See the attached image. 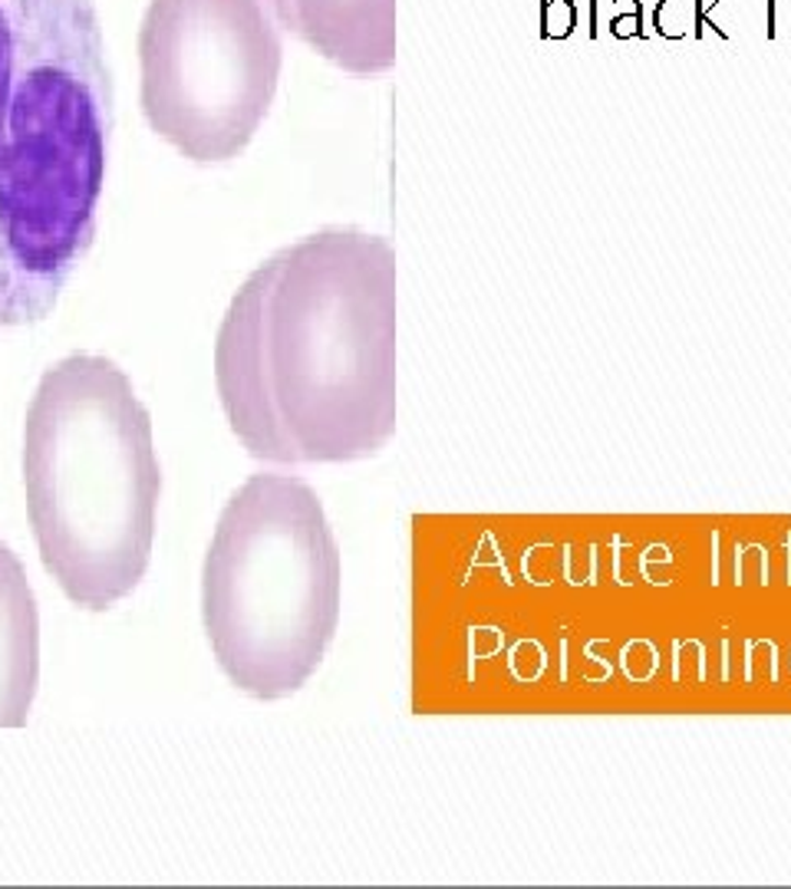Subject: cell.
Returning a JSON list of instances; mask_svg holds the SVG:
<instances>
[{
	"label": "cell",
	"mask_w": 791,
	"mask_h": 889,
	"mask_svg": "<svg viewBox=\"0 0 791 889\" xmlns=\"http://www.w3.org/2000/svg\"><path fill=\"white\" fill-rule=\"evenodd\" d=\"M284 67L267 0H149L139 31L142 113L198 165L241 155Z\"/></svg>",
	"instance_id": "cell-5"
},
{
	"label": "cell",
	"mask_w": 791,
	"mask_h": 889,
	"mask_svg": "<svg viewBox=\"0 0 791 889\" xmlns=\"http://www.w3.org/2000/svg\"><path fill=\"white\" fill-rule=\"evenodd\" d=\"M110 136L93 0H0V330L47 320L87 257Z\"/></svg>",
	"instance_id": "cell-2"
},
{
	"label": "cell",
	"mask_w": 791,
	"mask_h": 889,
	"mask_svg": "<svg viewBox=\"0 0 791 889\" xmlns=\"http://www.w3.org/2000/svg\"><path fill=\"white\" fill-rule=\"evenodd\" d=\"M24 488L41 561L70 603L103 613L142 584L162 472L149 408L113 359L77 353L41 376Z\"/></svg>",
	"instance_id": "cell-3"
},
{
	"label": "cell",
	"mask_w": 791,
	"mask_h": 889,
	"mask_svg": "<svg viewBox=\"0 0 791 889\" xmlns=\"http://www.w3.org/2000/svg\"><path fill=\"white\" fill-rule=\"evenodd\" d=\"M274 21L349 77L396 67V0H267Z\"/></svg>",
	"instance_id": "cell-6"
},
{
	"label": "cell",
	"mask_w": 791,
	"mask_h": 889,
	"mask_svg": "<svg viewBox=\"0 0 791 889\" xmlns=\"http://www.w3.org/2000/svg\"><path fill=\"white\" fill-rule=\"evenodd\" d=\"M343 557L320 495L254 475L225 505L202 570V620L221 672L274 702L300 692L340 626Z\"/></svg>",
	"instance_id": "cell-4"
},
{
	"label": "cell",
	"mask_w": 791,
	"mask_h": 889,
	"mask_svg": "<svg viewBox=\"0 0 791 889\" xmlns=\"http://www.w3.org/2000/svg\"><path fill=\"white\" fill-rule=\"evenodd\" d=\"M577 4L574 0H541V37L568 41L577 31Z\"/></svg>",
	"instance_id": "cell-9"
},
{
	"label": "cell",
	"mask_w": 791,
	"mask_h": 889,
	"mask_svg": "<svg viewBox=\"0 0 791 889\" xmlns=\"http://www.w3.org/2000/svg\"><path fill=\"white\" fill-rule=\"evenodd\" d=\"M41 685V613L21 557L0 541V728H21Z\"/></svg>",
	"instance_id": "cell-7"
},
{
	"label": "cell",
	"mask_w": 791,
	"mask_h": 889,
	"mask_svg": "<svg viewBox=\"0 0 791 889\" xmlns=\"http://www.w3.org/2000/svg\"><path fill=\"white\" fill-rule=\"evenodd\" d=\"M614 4L620 8V14L610 18L607 24V34L614 41H640L643 37V8H640V0H614Z\"/></svg>",
	"instance_id": "cell-10"
},
{
	"label": "cell",
	"mask_w": 791,
	"mask_h": 889,
	"mask_svg": "<svg viewBox=\"0 0 791 889\" xmlns=\"http://www.w3.org/2000/svg\"><path fill=\"white\" fill-rule=\"evenodd\" d=\"M706 27H712L725 41V31L709 24L706 18V0H660L653 11V34L663 41H702Z\"/></svg>",
	"instance_id": "cell-8"
},
{
	"label": "cell",
	"mask_w": 791,
	"mask_h": 889,
	"mask_svg": "<svg viewBox=\"0 0 791 889\" xmlns=\"http://www.w3.org/2000/svg\"><path fill=\"white\" fill-rule=\"evenodd\" d=\"M215 385L244 449L274 465L372 459L396 431V254L323 228L280 247L234 293Z\"/></svg>",
	"instance_id": "cell-1"
}]
</instances>
